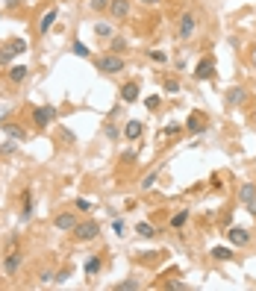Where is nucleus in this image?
<instances>
[{"label": "nucleus", "instance_id": "39", "mask_svg": "<svg viewBox=\"0 0 256 291\" xmlns=\"http://www.w3.org/2000/svg\"><path fill=\"white\" fill-rule=\"evenodd\" d=\"M168 289H174V291H183V289H186V283H180V280H171V283H168Z\"/></svg>", "mask_w": 256, "mask_h": 291}, {"label": "nucleus", "instance_id": "11", "mask_svg": "<svg viewBox=\"0 0 256 291\" xmlns=\"http://www.w3.org/2000/svg\"><path fill=\"white\" fill-rule=\"evenodd\" d=\"M121 100L124 103H136L139 100V82H124L121 85Z\"/></svg>", "mask_w": 256, "mask_h": 291}, {"label": "nucleus", "instance_id": "14", "mask_svg": "<svg viewBox=\"0 0 256 291\" xmlns=\"http://www.w3.org/2000/svg\"><path fill=\"white\" fill-rule=\"evenodd\" d=\"M142 121H127V127H124V138H130V141H136L139 135H142Z\"/></svg>", "mask_w": 256, "mask_h": 291}, {"label": "nucleus", "instance_id": "32", "mask_svg": "<svg viewBox=\"0 0 256 291\" xmlns=\"http://www.w3.org/2000/svg\"><path fill=\"white\" fill-rule=\"evenodd\" d=\"M150 59H153V62H162V65L168 62V56H165L162 50H150Z\"/></svg>", "mask_w": 256, "mask_h": 291}, {"label": "nucleus", "instance_id": "28", "mask_svg": "<svg viewBox=\"0 0 256 291\" xmlns=\"http://www.w3.org/2000/svg\"><path fill=\"white\" fill-rule=\"evenodd\" d=\"M109 50H112V53H124V50H127V41H124V38H112V47H109Z\"/></svg>", "mask_w": 256, "mask_h": 291}, {"label": "nucleus", "instance_id": "43", "mask_svg": "<svg viewBox=\"0 0 256 291\" xmlns=\"http://www.w3.org/2000/svg\"><path fill=\"white\" fill-rule=\"evenodd\" d=\"M6 6H12V9H15V6H18V0H6Z\"/></svg>", "mask_w": 256, "mask_h": 291}, {"label": "nucleus", "instance_id": "35", "mask_svg": "<svg viewBox=\"0 0 256 291\" xmlns=\"http://www.w3.org/2000/svg\"><path fill=\"white\" fill-rule=\"evenodd\" d=\"M68 277H71V271H59V274L53 277V283H56V286H62V283H65Z\"/></svg>", "mask_w": 256, "mask_h": 291}, {"label": "nucleus", "instance_id": "33", "mask_svg": "<svg viewBox=\"0 0 256 291\" xmlns=\"http://www.w3.org/2000/svg\"><path fill=\"white\" fill-rule=\"evenodd\" d=\"M162 85H165V91H171V94H174V91H180V82H177V79H165Z\"/></svg>", "mask_w": 256, "mask_h": 291}, {"label": "nucleus", "instance_id": "45", "mask_svg": "<svg viewBox=\"0 0 256 291\" xmlns=\"http://www.w3.org/2000/svg\"><path fill=\"white\" fill-rule=\"evenodd\" d=\"M142 3H156V0H142Z\"/></svg>", "mask_w": 256, "mask_h": 291}, {"label": "nucleus", "instance_id": "1", "mask_svg": "<svg viewBox=\"0 0 256 291\" xmlns=\"http://www.w3.org/2000/svg\"><path fill=\"white\" fill-rule=\"evenodd\" d=\"M27 47H29V44H27V38H12V41H6V44L0 47V65H3V68H6V65H12V59H15V56H21Z\"/></svg>", "mask_w": 256, "mask_h": 291}, {"label": "nucleus", "instance_id": "29", "mask_svg": "<svg viewBox=\"0 0 256 291\" xmlns=\"http://www.w3.org/2000/svg\"><path fill=\"white\" fill-rule=\"evenodd\" d=\"M74 206H77L80 212H91V209H94V206H91V203H88L85 197H77V200H74Z\"/></svg>", "mask_w": 256, "mask_h": 291}, {"label": "nucleus", "instance_id": "22", "mask_svg": "<svg viewBox=\"0 0 256 291\" xmlns=\"http://www.w3.org/2000/svg\"><path fill=\"white\" fill-rule=\"evenodd\" d=\"M242 100H245V88H239V85H236V88H230V94H227V103H230V106H239Z\"/></svg>", "mask_w": 256, "mask_h": 291}, {"label": "nucleus", "instance_id": "20", "mask_svg": "<svg viewBox=\"0 0 256 291\" xmlns=\"http://www.w3.org/2000/svg\"><path fill=\"white\" fill-rule=\"evenodd\" d=\"M239 197H242V203H251V200L256 197V185L254 183H245V185L239 188Z\"/></svg>", "mask_w": 256, "mask_h": 291}, {"label": "nucleus", "instance_id": "27", "mask_svg": "<svg viewBox=\"0 0 256 291\" xmlns=\"http://www.w3.org/2000/svg\"><path fill=\"white\" fill-rule=\"evenodd\" d=\"M156 177H159V174H156V171H153V174H147V177H144V180H142V188H144V191H150V188H153V185H156Z\"/></svg>", "mask_w": 256, "mask_h": 291}, {"label": "nucleus", "instance_id": "16", "mask_svg": "<svg viewBox=\"0 0 256 291\" xmlns=\"http://www.w3.org/2000/svg\"><path fill=\"white\" fill-rule=\"evenodd\" d=\"M29 218H32V191L27 188V191H24V212H21V224H27Z\"/></svg>", "mask_w": 256, "mask_h": 291}, {"label": "nucleus", "instance_id": "8", "mask_svg": "<svg viewBox=\"0 0 256 291\" xmlns=\"http://www.w3.org/2000/svg\"><path fill=\"white\" fill-rule=\"evenodd\" d=\"M18 268H21V250H9L6 259H3V271H6V277H15Z\"/></svg>", "mask_w": 256, "mask_h": 291}, {"label": "nucleus", "instance_id": "26", "mask_svg": "<svg viewBox=\"0 0 256 291\" xmlns=\"http://www.w3.org/2000/svg\"><path fill=\"white\" fill-rule=\"evenodd\" d=\"M94 32H97L100 38H109V35H112V24H97V26H94Z\"/></svg>", "mask_w": 256, "mask_h": 291}, {"label": "nucleus", "instance_id": "12", "mask_svg": "<svg viewBox=\"0 0 256 291\" xmlns=\"http://www.w3.org/2000/svg\"><path fill=\"white\" fill-rule=\"evenodd\" d=\"M27 77H29V68H27V65H12V68H9V79H12V82H24Z\"/></svg>", "mask_w": 256, "mask_h": 291}, {"label": "nucleus", "instance_id": "18", "mask_svg": "<svg viewBox=\"0 0 256 291\" xmlns=\"http://www.w3.org/2000/svg\"><path fill=\"white\" fill-rule=\"evenodd\" d=\"M100 268H103V262H100V256H91V259H88V262L83 265V271H85V277H88V280H91L94 274H100Z\"/></svg>", "mask_w": 256, "mask_h": 291}, {"label": "nucleus", "instance_id": "19", "mask_svg": "<svg viewBox=\"0 0 256 291\" xmlns=\"http://www.w3.org/2000/svg\"><path fill=\"white\" fill-rule=\"evenodd\" d=\"M6 135L15 138V141H24V138H27V130L18 127V124H6Z\"/></svg>", "mask_w": 256, "mask_h": 291}, {"label": "nucleus", "instance_id": "24", "mask_svg": "<svg viewBox=\"0 0 256 291\" xmlns=\"http://www.w3.org/2000/svg\"><path fill=\"white\" fill-rule=\"evenodd\" d=\"M71 50H74V56H80V59H88V56H91V50H88L83 41H74V44H71Z\"/></svg>", "mask_w": 256, "mask_h": 291}, {"label": "nucleus", "instance_id": "37", "mask_svg": "<svg viewBox=\"0 0 256 291\" xmlns=\"http://www.w3.org/2000/svg\"><path fill=\"white\" fill-rule=\"evenodd\" d=\"M177 132H180V124H168L165 127V135H177Z\"/></svg>", "mask_w": 256, "mask_h": 291}, {"label": "nucleus", "instance_id": "17", "mask_svg": "<svg viewBox=\"0 0 256 291\" xmlns=\"http://www.w3.org/2000/svg\"><path fill=\"white\" fill-rule=\"evenodd\" d=\"M209 256H212L215 262H230V259H233V247H212Z\"/></svg>", "mask_w": 256, "mask_h": 291}, {"label": "nucleus", "instance_id": "10", "mask_svg": "<svg viewBox=\"0 0 256 291\" xmlns=\"http://www.w3.org/2000/svg\"><path fill=\"white\" fill-rule=\"evenodd\" d=\"M109 12H112V18L124 21L130 15V0H109Z\"/></svg>", "mask_w": 256, "mask_h": 291}, {"label": "nucleus", "instance_id": "3", "mask_svg": "<svg viewBox=\"0 0 256 291\" xmlns=\"http://www.w3.org/2000/svg\"><path fill=\"white\" fill-rule=\"evenodd\" d=\"M56 106H50V103H44V106H35L32 109V124L38 127V130H44V127H50L53 121H56Z\"/></svg>", "mask_w": 256, "mask_h": 291}, {"label": "nucleus", "instance_id": "4", "mask_svg": "<svg viewBox=\"0 0 256 291\" xmlns=\"http://www.w3.org/2000/svg\"><path fill=\"white\" fill-rule=\"evenodd\" d=\"M74 236H77V241H91V238L100 236V224L97 221H83V224H77Z\"/></svg>", "mask_w": 256, "mask_h": 291}, {"label": "nucleus", "instance_id": "41", "mask_svg": "<svg viewBox=\"0 0 256 291\" xmlns=\"http://www.w3.org/2000/svg\"><path fill=\"white\" fill-rule=\"evenodd\" d=\"M38 280H41V283H53V274H50V271H44V274H41Z\"/></svg>", "mask_w": 256, "mask_h": 291}, {"label": "nucleus", "instance_id": "6", "mask_svg": "<svg viewBox=\"0 0 256 291\" xmlns=\"http://www.w3.org/2000/svg\"><path fill=\"white\" fill-rule=\"evenodd\" d=\"M212 77H215V59L206 56V59H200V65L195 68V79L203 82V79H212Z\"/></svg>", "mask_w": 256, "mask_h": 291}, {"label": "nucleus", "instance_id": "30", "mask_svg": "<svg viewBox=\"0 0 256 291\" xmlns=\"http://www.w3.org/2000/svg\"><path fill=\"white\" fill-rule=\"evenodd\" d=\"M112 230H115V236H127V224H124L121 218H115V221H112Z\"/></svg>", "mask_w": 256, "mask_h": 291}, {"label": "nucleus", "instance_id": "15", "mask_svg": "<svg viewBox=\"0 0 256 291\" xmlns=\"http://www.w3.org/2000/svg\"><path fill=\"white\" fill-rule=\"evenodd\" d=\"M56 15H59L56 9H50L47 15H41V21H38V32H41V35H44V32H50V26H53V21H56Z\"/></svg>", "mask_w": 256, "mask_h": 291}, {"label": "nucleus", "instance_id": "9", "mask_svg": "<svg viewBox=\"0 0 256 291\" xmlns=\"http://www.w3.org/2000/svg\"><path fill=\"white\" fill-rule=\"evenodd\" d=\"M195 26H198V18H195V15H183V18H180V26H177V35H180V38H192Z\"/></svg>", "mask_w": 256, "mask_h": 291}, {"label": "nucleus", "instance_id": "13", "mask_svg": "<svg viewBox=\"0 0 256 291\" xmlns=\"http://www.w3.org/2000/svg\"><path fill=\"white\" fill-rule=\"evenodd\" d=\"M186 127H189V132H195V135H200V132L206 130V121L200 118V112H195V115L189 118V124H186Z\"/></svg>", "mask_w": 256, "mask_h": 291}, {"label": "nucleus", "instance_id": "23", "mask_svg": "<svg viewBox=\"0 0 256 291\" xmlns=\"http://www.w3.org/2000/svg\"><path fill=\"white\" fill-rule=\"evenodd\" d=\"M186 221H189V209H180V212L171 218V227H174V230H183V227H186Z\"/></svg>", "mask_w": 256, "mask_h": 291}, {"label": "nucleus", "instance_id": "40", "mask_svg": "<svg viewBox=\"0 0 256 291\" xmlns=\"http://www.w3.org/2000/svg\"><path fill=\"white\" fill-rule=\"evenodd\" d=\"M144 106H147V109H156V106H159V97H147Z\"/></svg>", "mask_w": 256, "mask_h": 291}, {"label": "nucleus", "instance_id": "21", "mask_svg": "<svg viewBox=\"0 0 256 291\" xmlns=\"http://www.w3.org/2000/svg\"><path fill=\"white\" fill-rule=\"evenodd\" d=\"M136 233H139L142 238H153V236H156L153 224H147V221H139V224H136Z\"/></svg>", "mask_w": 256, "mask_h": 291}, {"label": "nucleus", "instance_id": "25", "mask_svg": "<svg viewBox=\"0 0 256 291\" xmlns=\"http://www.w3.org/2000/svg\"><path fill=\"white\" fill-rule=\"evenodd\" d=\"M18 144H21V141L9 138V141H3V144H0V153H3V156H9V153H15V150H18Z\"/></svg>", "mask_w": 256, "mask_h": 291}, {"label": "nucleus", "instance_id": "42", "mask_svg": "<svg viewBox=\"0 0 256 291\" xmlns=\"http://www.w3.org/2000/svg\"><path fill=\"white\" fill-rule=\"evenodd\" d=\"M248 212H251V215H254V218H256V197H254V200H251V203H248Z\"/></svg>", "mask_w": 256, "mask_h": 291}, {"label": "nucleus", "instance_id": "31", "mask_svg": "<svg viewBox=\"0 0 256 291\" xmlns=\"http://www.w3.org/2000/svg\"><path fill=\"white\" fill-rule=\"evenodd\" d=\"M115 289H118V291H136V289H139V283H136V280H124V283H118Z\"/></svg>", "mask_w": 256, "mask_h": 291}, {"label": "nucleus", "instance_id": "38", "mask_svg": "<svg viewBox=\"0 0 256 291\" xmlns=\"http://www.w3.org/2000/svg\"><path fill=\"white\" fill-rule=\"evenodd\" d=\"M121 159H124V162H136V159H139V153H136V150H127Z\"/></svg>", "mask_w": 256, "mask_h": 291}, {"label": "nucleus", "instance_id": "7", "mask_svg": "<svg viewBox=\"0 0 256 291\" xmlns=\"http://www.w3.org/2000/svg\"><path fill=\"white\" fill-rule=\"evenodd\" d=\"M227 238H230L233 247H248V244H251V233H248L245 227H230V230H227Z\"/></svg>", "mask_w": 256, "mask_h": 291}, {"label": "nucleus", "instance_id": "2", "mask_svg": "<svg viewBox=\"0 0 256 291\" xmlns=\"http://www.w3.org/2000/svg\"><path fill=\"white\" fill-rule=\"evenodd\" d=\"M94 65H97L103 74H121V71L127 68V65H124V59H121V53H112V50H109L106 56H97V59H94Z\"/></svg>", "mask_w": 256, "mask_h": 291}, {"label": "nucleus", "instance_id": "44", "mask_svg": "<svg viewBox=\"0 0 256 291\" xmlns=\"http://www.w3.org/2000/svg\"><path fill=\"white\" fill-rule=\"evenodd\" d=\"M3 124H6V118H0V127H3Z\"/></svg>", "mask_w": 256, "mask_h": 291}, {"label": "nucleus", "instance_id": "5", "mask_svg": "<svg viewBox=\"0 0 256 291\" xmlns=\"http://www.w3.org/2000/svg\"><path fill=\"white\" fill-rule=\"evenodd\" d=\"M77 224H80V221H77V215H74V212H59V215L53 218V227H56L59 233H74V230H77Z\"/></svg>", "mask_w": 256, "mask_h": 291}, {"label": "nucleus", "instance_id": "34", "mask_svg": "<svg viewBox=\"0 0 256 291\" xmlns=\"http://www.w3.org/2000/svg\"><path fill=\"white\" fill-rule=\"evenodd\" d=\"M103 132H106V138H118V135H121V132H118V127H112V124H106V130H103Z\"/></svg>", "mask_w": 256, "mask_h": 291}, {"label": "nucleus", "instance_id": "36", "mask_svg": "<svg viewBox=\"0 0 256 291\" xmlns=\"http://www.w3.org/2000/svg\"><path fill=\"white\" fill-rule=\"evenodd\" d=\"M91 9H97V12L100 9H109V0H91Z\"/></svg>", "mask_w": 256, "mask_h": 291}]
</instances>
